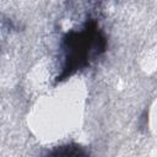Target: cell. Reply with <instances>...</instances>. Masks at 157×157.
I'll list each match as a JSON object with an SVG mask.
<instances>
[{
	"label": "cell",
	"instance_id": "cell-1",
	"mask_svg": "<svg viewBox=\"0 0 157 157\" xmlns=\"http://www.w3.org/2000/svg\"><path fill=\"white\" fill-rule=\"evenodd\" d=\"M104 37L94 23L88 25L80 32H70L64 38L65 67L64 74L70 75L85 65L93 55L104 50Z\"/></svg>",
	"mask_w": 157,
	"mask_h": 157
},
{
	"label": "cell",
	"instance_id": "cell-2",
	"mask_svg": "<svg viewBox=\"0 0 157 157\" xmlns=\"http://www.w3.org/2000/svg\"><path fill=\"white\" fill-rule=\"evenodd\" d=\"M47 157H87V153L77 145H67L53 150Z\"/></svg>",
	"mask_w": 157,
	"mask_h": 157
}]
</instances>
